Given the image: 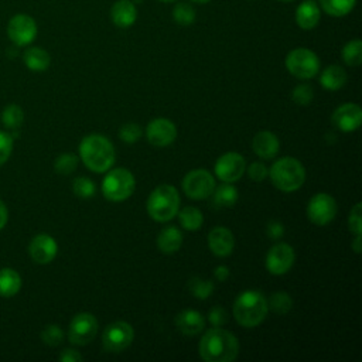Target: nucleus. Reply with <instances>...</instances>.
<instances>
[{"instance_id": "423d86ee", "label": "nucleus", "mask_w": 362, "mask_h": 362, "mask_svg": "<svg viewBox=\"0 0 362 362\" xmlns=\"http://www.w3.org/2000/svg\"><path fill=\"white\" fill-rule=\"evenodd\" d=\"M136 188V180L127 168L110 170L102 181V194L107 201L122 202L127 199Z\"/></svg>"}, {"instance_id": "8fccbe9b", "label": "nucleus", "mask_w": 362, "mask_h": 362, "mask_svg": "<svg viewBox=\"0 0 362 362\" xmlns=\"http://www.w3.org/2000/svg\"><path fill=\"white\" fill-rule=\"evenodd\" d=\"M194 3H197V4H205V3H208V1H211V0H192Z\"/></svg>"}, {"instance_id": "9b49d317", "label": "nucleus", "mask_w": 362, "mask_h": 362, "mask_svg": "<svg viewBox=\"0 0 362 362\" xmlns=\"http://www.w3.org/2000/svg\"><path fill=\"white\" fill-rule=\"evenodd\" d=\"M215 175L222 182H236L246 171L245 157L236 151H228L218 157L214 164Z\"/></svg>"}, {"instance_id": "a878e982", "label": "nucleus", "mask_w": 362, "mask_h": 362, "mask_svg": "<svg viewBox=\"0 0 362 362\" xmlns=\"http://www.w3.org/2000/svg\"><path fill=\"white\" fill-rule=\"evenodd\" d=\"M212 195V204L216 208H230L236 204L239 194L233 182H222L219 187H215Z\"/></svg>"}, {"instance_id": "de8ad7c7", "label": "nucleus", "mask_w": 362, "mask_h": 362, "mask_svg": "<svg viewBox=\"0 0 362 362\" xmlns=\"http://www.w3.org/2000/svg\"><path fill=\"white\" fill-rule=\"evenodd\" d=\"M8 221V211H7V206L4 205V202L0 199V230L6 226Z\"/></svg>"}, {"instance_id": "b1692460", "label": "nucleus", "mask_w": 362, "mask_h": 362, "mask_svg": "<svg viewBox=\"0 0 362 362\" xmlns=\"http://www.w3.org/2000/svg\"><path fill=\"white\" fill-rule=\"evenodd\" d=\"M23 61L28 69L35 71V72H42V71L48 69V66L51 64V57L44 48L30 47L28 49L24 51Z\"/></svg>"}, {"instance_id": "72a5a7b5", "label": "nucleus", "mask_w": 362, "mask_h": 362, "mask_svg": "<svg viewBox=\"0 0 362 362\" xmlns=\"http://www.w3.org/2000/svg\"><path fill=\"white\" fill-rule=\"evenodd\" d=\"M188 288L194 297H197L199 300H205L212 294L215 286L211 280H204L201 277H192L188 281Z\"/></svg>"}, {"instance_id": "e433bc0d", "label": "nucleus", "mask_w": 362, "mask_h": 362, "mask_svg": "<svg viewBox=\"0 0 362 362\" xmlns=\"http://www.w3.org/2000/svg\"><path fill=\"white\" fill-rule=\"evenodd\" d=\"M41 339L44 344H47L49 346H57L64 339V331L57 324H48L41 331Z\"/></svg>"}, {"instance_id": "4c0bfd02", "label": "nucleus", "mask_w": 362, "mask_h": 362, "mask_svg": "<svg viewBox=\"0 0 362 362\" xmlns=\"http://www.w3.org/2000/svg\"><path fill=\"white\" fill-rule=\"evenodd\" d=\"M314 98V92L313 88L308 83H301L297 85L293 90H291V99L294 103L300 105V106H307L311 103Z\"/></svg>"}, {"instance_id": "f257e3e1", "label": "nucleus", "mask_w": 362, "mask_h": 362, "mask_svg": "<svg viewBox=\"0 0 362 362\" xmlns=\"http://www.w3.org/2000/svg\"><path fill=\"white\" fill-rule=\"evenodd\" d=\"M198 352L205 362H232L239 355V341L232 332L214 327L202 335Z\"/></svg>"}, {"instance_id": "58836bf2", "label": "nucleus", "mask_w": 362, "mask_h": 362, "mask_svg": "<svg viewBox=\"0 0 362 362\" xmlns=\"http://www.w3.org/2000/svg\"><path fill=\"white\" fill-rule=\"evenodd\" d=\"M141 136H143L141 127H140L137 123H133V122L124 123V124L120 127V130H119V137H120V140L124 141V143H129V144L136 143Z\"/></svg>"}, {"instance_id": "f8f14e48", "label": "nucleus", "mask_w": 362, "mask_h": 362, "mask_svg": "<svg viewBox=\"0 0 362 362\" xmlns=\"http://www.w3.org/2000/svg\"><path fill=\"white\" fill-rule=\"evenodd\" d=\"M98 320L90 313L76 314L68 328V338L74 345H86L98 334Z\"/></svg>"}, {"instance_id": "cd10ccee", "label": "nucleus", "mask_w": 362, "mask_h": 362, "mask_svg": "<svg viewBox=\"0 0 362 362\" xmlns=\"http://www.w3.org/2000/svg\"><path fill=\"white\" fill-rule=\"evenodd\" d=\"M181 226L185 230H198L204 223L202 212L195 206H184L181 211L177 212Z\"/></svg>"}, {"instance_id": "bb28decb", "label": "nucleus", "mask_w": 362, "mask_h": 362, "mask_svg": "<svg viewBox=\"0 0 362 362\" xmlns=\"http://www.w3.org/2000/svg\"><path fill=\"white\" fill-rule=\"evenodd\" d=\"M21 288V276L10 267L0 270V296L13 297Z\"/></svg>"}, {"instance_id": "393cba45", "label": "nucleus", "mask_w": 362, "mask_h": 362, "mask_svg": "<svg viewBox=\"0 0 362 362\" xmlns=\"http://www.w3.org/2000/svg\"><path fill=\"white\" fill-rule=\"evenodd\" d=\"M320 83L327 90H338L346 83V72L339 65H329L320 75Z\"/></svg>"}, {"instance_id": "aec40b11", "label": "nucleus", "mask_w": 362, "mask_h": 362, "mask_svg": "<svg viewBox=\"0 0 362 362\" xmlns=\"http://www.w3.org/2000/svg\"><path fill=\"white\" fill-rule=\"evenodd\" d=\"M175 325L180 332L188 337H194L204 331L205 328V320L202 314L197 310H182L175 317Z\"/></svg>"}, {"instance_id": "2eb2a0df", "label": "nucleus", "mask_w": 362, "mask_h": 362, "mask_svg": "<svg viewBox=\"0 0 362 362\" xmlns=\"http://www.w3.org/2000/svg\"><path fill=\"white\" fill-rule=\"evenodd\" d=\"M177 137L175 124L165 117L153 119L146 127V139L154 147H167Z\"/></svg>"}, {"instance_id": "c9c22d12", "label": "nucleus", "mask_w": 362, "mask_h": 362, "mask_svg": "<svg viewBox=\"0 0 362 362\" xmlns=\"http://www.w3.org/2000/svg\"><path fill=\"white\" fill-rule=\"evenodd\" d=\"M72 191H74V194H75L76 197L86 199V198H90V197L95 195V192H96V185H95V182H93L90 178H88V177H78V178H75L74 182H72Z\"/></svg>"}, {"instance_id": "3c124183", "label": "nucleus", "mask_w": 362, "mask_h": 362, "mask_svg": "<svg viewBox=\"0 0 362 362\" xmlns=\"http://www.w3.org/2000/svg\"><path fill=\"white\" fill-rule=\"evenodd\" d=\"M160 1H164V3H168V1H174V0H160Z\"/></svg>"}, {"instance_id": "0eeeda50", "label": "nucleus", "mask_w": 362, "mask_h": 362, "mask_svg": "<svg viewBox=\"0 0 362 362\" xmlns=\"http://www.w3.org/2000/svg\"><path fill=\"white\" fill-rule=\"evenodd\" d=\"M286 68L298 79H311L320 71V59L308 48H294L286 57Z\"/></svg>"}, {"instance_id": "7ed1b4c3", "label": "nucleus", "mask_w": 362, "mask_h": 362, "mask_svg": "<svg viewBox=\"0 0 362 362\" xmlns=\"http://www.w3.org/2000/svg\"><path fill=\"white\" fill-rule=\"evenodd\" d=\"M267 313V300L257 290H245L233 301V317L245 328H253L262 324Z\"/></svg>"}, {"instance_id": "4468645a", "label": "nucleus", "mask_w": 362, "mask_h": 362, "mask_svg": "<svg viewBox=\"0 0 362 362\" xmlns=\"http://www.w3.org/2000/svg\"><path fill=\"white\" fill-rule=\"evenodd\" d=\"M296 252L294 249L286 243L280 242L272 246L266 255V269L270 274L281 276L286 274L294 264Z\"/></svg>"}, {"instance_id": "09e8293b", "label": "nucleus", "mask_w": 362, "mask_h": 362, "mask_svg": "<svg viewBox=\"0 0 362 362\" xmlns=\"http://www.w3.org/2000/svg\"><path fill=\"white\" fill-rule=\"evenodd\" d=\"M352 249L355 253L361 252V236H355V240L352 242Z\"/></svg>"}, {"instance_id": "5701e85b", "label": "nucleus", "mask_w": 362, "mask_h": 362, "mask_svg": "<svg viewBox=\"0 0 362 362\" xmlns=\"http://www.w3.org/2000/svg\"><path fill=\"white\" fill-rule=\"evenodd\" d=\"M296 23L303 30H313L320 23V6L315 0H304L296 10Z\"/></svg>"}, {"instance_id": "f03ea898", "label": "nucleus", "mask_w": 362, "mask_h": 362, "mask_svg": "<svg viewBox=\"0 0 362 362\" xmlns=\"http://www.w3.org/2000/svg\"><path fill=\"white\" fill-rule=\"evenodd\" d=\"M79 157L93 173H106L115 164V147L112 141L99 133L85 136L79 143Z\"/></svg>"}, {"instance_id": "39448f33", "label": "nucleus", "mask_w": 362, "mask_h": 362, "mask_svg": "<svg viewBox=\"0 0 362 362\" xmlns=\"http://www.w3.org/2000/svg\"><path fill=\"white\" fill-rule=\"evenodd\" d=\"M147 214L157 222H168L180 211V194L174 185L161 184L156 187L146 202Z\"/></svg>"}, {"instance_id": "4be33fe9", "label": "nucleus", "mask_w": 362, "mask_h": 362, "mask_svg": "<svg viewBox=\"0 0 362 362\" xmlns=\"http://www.w3.org/2000/svg\"><path fill=\"white\" fill-rule=\"evenodd\" d=\"M182 233L181 230L171 225V226H164L158 235H157V247L160 252L163 253H167V255H171V253H175L180 250V247L182 246Z\"/></svg>"}, {"instance_id": "6ab92c4d", "label": "nucleus", "mask_w": 362, "mask_h": 362, "mask_svg": "<svg viewBox=\"0 0 362 362\" xmlns=\"http://www.w3.org/2000/svg\"><path fill=\"white\" fill-rule=\"evenodd\" d=\"M252 148L255 154L263 160H272L280 150V141L273 132H257L252 140Z\"/></svg>"}, {"instance_id": "473e14b6", "label": "nucleus", "mask_w": 362, "mask_h": 362, "mask_svg": "<svg viewBox=\"0 0 362 362\" xmlns=\"http://www.w3.org/2000/svg\"><path fill=\"white\" fill-rule=\"evenodd\" d=\"M79 158L74 153H62L54 161V170L61 175L72 174L78 167Z\"/></svg>"}, {"instance_id": "412c9836", "label": "nucleus", "mask_w": 362, "mask_h": 362, "mask_svg": "<svg viewBox=\"0 0 362 362\" xmlns=\"http://www.w3.org/2000/svg\"><path fill=\"white\" fill-rule=\"evenodd\" d=\"M110 18L119 28H127L137 18V8L132 0H117L110 8Z\"/></svg>"}, {"instance_id": "9d476101", "label": "nucleus", "mask_w": 362, "mask_h": 362, "mask_svg": "<svg viewBox=\"0 0 362 362\" xmlns=\"http://www.w3.org/2000/svg\"><path fill=\"white\" fill-rule=\"evenodd\" d=\"M337 202L327 192H317L307 204V218L317 226L328 225L337 215Z\"/></svg>"}, {"instance_id": "49530a36", "label": "nucleus", "mask_w": 362, "mask_h": 362, "mask_svg": "<svg viewBox=\"0 0 362 362\" xmlns=\"http://www.w3.org/2000/svg\"><path fill=\"white\" fill-rule=\"evenodd\" d=\"M229 274H230L229 267H228V266H225V264L216 266V267H215V270H214V276H215V277H216V280H219V281H225V280H228V279H229Z\"/></svg>"}, {"instance_id": "7c9ffc66", "label": "nucleus", "mask_w": 362, "mask_h": 362, "mask_svg": "<svg viewBox=\"0 0 362 362\" xmlns=\"http://www.w3.org/2000/svg\"><path fill=\"white\" fill-rule=\"evenodd\" d=\"M267 305H269V310H272L273 313L279 315H284L293 308V298L286 291H276L267 300Z\"/></svg>"}, {"instance_id": "f704fd0d", "label": "nucleus", "mask_w": 362, "mask_h": 362, "mask_svg": "<svg viewBox=\"0 0 362 362\" xmlns=\"http://www.w3.org/2000/svg\"><path fill=\"white\" fill-rule=\"evenodd\" d=\"M173 18L180 25H189L195 21V8L189 3H178L173 10Z\"/></svg>"}, {"instance_id": "a211bd4d", "label": "nucleus", "mask_w": 362, "mask_h": 362, "mask_svg": "<svg viewBox=\"0 0 362 362\" xmlns=\"http://www.w3.org/2000/svg\"><path fill=\"white\" fill-rule=\"evenodd\" d=\"M208 247L218 257H226L233 252L235 238L230 229L225 226H215L208 233Z\"/></svg>"}, {"instance_id": "79ce46f5", "label": "nucleus", "mask_w": 362, "mask_h": 362, "mask_svg": "<svg viewBox=\"0 0 362 362\" xmlns=\"http://www.w3.org/2000/svg\"><path fill=\"white\" fill-rule=\"evenodd\" d=\"M13 151V136L0 130V165L4 164Z\"/></svg>"}, {"instance_id": "1a4fd4ad", "label": "nucleus", "mask_w": 362, "mask_h": 362, "mask_svg": "<svg viewBox=\"0 0 362 362\" xmlns=\"http://www.w3.org/2000/svg\"><path fill=\"white\" fill-rule=\"evenodd\" d=\"M182 189L191 199H205L211 197L215 189V178L205 168L191 170L182 180Z\"/></svg>"}, {"instance_id": "ddd939ff", "label": "nucleus", "mask_w": 362, "mask_h": 362, "mask_svg": "<svg viewBox=\"0 0 362 362\" xmlns=\"http://www.w3.org/2000/svg\"><path fill=\"white\" fill-rule=\"evenodd\" d=\"M7 35L18 47L28 45L37 37V23L28 14H16L7 24Z\"/></svg>"}, {"instance_id": "a19ab883", "label": "nucleus", "mask_w": 362, "mask_h": 362, "mask_svg": "<svg viewBox=\"0 0 362 362\" xmlns=\"http://www.w3.org/2000/svg\"><path fill=\"white\" fill-rule=\"evenodd\" d=\"M246 171H247L249 178L255 182H262L269 175V168L260 161H253L252 164H249Z\"/></svg>"}, {"instance_id": "37998d69", "label": "nucleus", "mask_w": 362, "mask_h": 362, "mask_svg": "<svg viewBox=\"0 0 362 362\" xmlns=\"http://www.w3.org/2000/svg\"><path fill=\"white\" fill-rule=\"evenodd\" d=\"M208 320L214 327H222L226 321H228V315L223 307L221 305H215L211 308V311L208 313Z\"/></svg>"}, {"instance_id": "dca6fc26", "label": "nucleus", "mask_w": 362, "mask_h": 362, "mask_svg": "<svg viewBox=\"0 0 362 362\" xmlns=\"http://www.w3.org/2000/svg\"><path fill=\"white\" fill-rule=\"evenodd\" d=\"M28 253L33 262L38 264H48L55 259L58 253V243L51 235L38 233L31 239L28 245Z\"/></svg>"}, {"instance_id": "603ef678", "label": "nucleus", "mask_w": 362, "mask_h": 362, "mask_svg": "<svg viewBox=\"0 0 362 362\" xmlns=\"http://www.w3.org/2000/svg\"><path fill=\"white\" fill-rule=\"evenodd\" d=\"M281 1H293V0H281Z\"/></svg>"}, {"instance_id": "6e6552de", "label": "nucleus", "mask_w": 362, "mask_h": 362, "mask_svg": "<svg viewBox=\"0 0 362 362\" xmlns=\"http://www.w3.org/2000/svg\"><path fill=\"white\" fill-rule=\"evenodd\" d=\"M134 338L133 327L126 321H113L103 329L102 345L107 352L119 354L130 346Z\"/></svg>"}, {"instance_id": "ea45409f", "label": "nucleus", "mask_w": 362, "mask_h": 362, "mask_svg": "<svg viewBox=\"0 0 362 362\" xmlns=\"http://www.w3.org/2000/svg\"><path fill=\"white\" fill-rule=\"evenodd\" d=\"M361 214H362V204L361 202H356L351 211H349V215H348V228L349 230L355 235V236H361V230H362V218H361Z\"/></svg>"}, {"instance_id": "c756f323", "label": "nucleus", "mask_w": 362, "mask_h": 362, "mask_svg": "<svg viewBox=\"0 0 362 362\" xmlns=\"http://www.w3.org/2000/svg\"><path fill=\"white\" fill-rule=\"evenodd\" d=\"M23 122H24V112L18 105L11 103L3 109L1 123L4 127L16 130L23 124Z\"/></svg>"}, {"instance_id": "c85d7f7f", "label": "nucleus", "mask_w": 362, "mask_h": 362, "mask_svg": "<svg viewBox=\"0 0 362 362\" xmlns=\"http://www.w3.org/2000/svg\"><path fill=\"white\" fill-rule=\"evenodd\" d=\"M356 0H318V6L332 17H344L352 11Z\"/></svg>"}, {"instance_id": "20e7f679", "label": "nucleus", "mask_w": 362, "mask_h": 362, "mask_svg": "<svg viewBox=\"0 0 362 362\" xmlns=\"http://www.w3.org/2000/svg\"><path fill=\"white\" fill-rule=\"evenodd\" d=\"M269 177L273 185L283 192L300 189L305 181V168L294 157L286 156L277 158L269 168Z\"/></svg>"}, {"instance_id": "c03bdc74", "label": "nucleus", "mask_w": 362, "mask_h": 362, "mask_svg": "<svg viewBox=\"0 0 362 362\" xmlns=\"http://www.w3.org/2000/svg\"><path fill=\"white\" fill-rule=\"evenodd\" d=\"M266 233L270 239H279L284 233V225L279 221H270L266 226Z\"/></svg>"}, {"instance_id": "a18cd8bd", "label": "nucleus", "mask_w": 362, "mask_h": 362, "mask_svg": "<svg viewBox=\"0 0 362 362\" xmlns=\"http://www.w3.org/2000/svg\"><path fill=\"white\" fill-rule=\"evenodd\" d=\"M82 355L76 351V349H71V348H66L64 349L61 354H59V361L61 362H79L82 361Z\"/></svg>"}, {"instance_id": "f3484780", "label": "nucleus", "mask_w": 362, "mask_h": 362, "mask_svg": "<svg viewBox=\"0 0 362 362\" xmlns=\"http://www.w3.org/2000/svg\"><path fill=\"white\" fill-rule=\"evenodd\" d=\"M332 124L341 132L349 133L356 130L362 123V109L356 103H344L339 105L331 116Z\"/></svg>"}, {"instance_id": "2f4dec72", "label": "nucleus", "mask_w": 362, "mask_h": 362, "mask_svg": "<svg viewBox=\"0 0 362 362\" xmlns=\"http://www.w3.org/2000/svg\"><path fill=\"white\" fill-rule=\"evenodd\" d=\"M342 59L349 66H358L362 62V41L355 38L348 41L342 48Z\"/></svg>"}]
</instances>
